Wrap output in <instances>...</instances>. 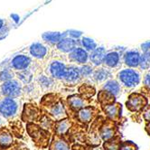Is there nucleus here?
<instances>
[{"label":"nucleus","instance_id":"nucleus-1","mask_svg":"<svg viewBox=\"0 0 150 150\" xmlns=\"http://www.w3.org/2000/svg\"><path fill=\"white\" fill-rule=\"evenodd\" d=\"M21 101L19 99L0 98V116L6 120L11 121L19 115Z\"/></svg>","mask_w":150,"mask_h":150},{"label":"nucleus","instance_id":"nucleus-2","mask_svg":"<svg viewBox=\"0 0 150 150\" xmlns=\"http://www.w3.org/2000/svg\"><path fill=\"white\" fill-rule=\"evenodd\" d=\"M24 94L23 83L17 79H13L3 83H0V98L18 99Z\"/></svg>","mask_w":150,"mask_h":150},{"label":"nucleus","instance_id":"nucleus-3","mask_svg":"<svg viewBox=\"0 0 150 150\" xmlns=\"http://www.w3.org/2000/svg\"><path fill=\"white\" fill-rule=\"evenodd\" d=\"M117 80L124 87L132 89L137 87L140 83L141 76L138 71L132 68H127L121 70L117 73Z\"/></svg>","mask_w":150,"mask_h":150},{"label":"nucleus","instance_id":"nucleus-4","mask_svg":"<svg viewBox=\"0 0 150 150\" xmlns=\"http://www.w3.org/2000/svg\"><path fill=\"white\" fill-rule=\"evenodd\" d=\"M22 52H26V54L29 55L34 60L45 61L50 55L51 47L50 45H46L45 42H33L32 45H30Z\"/></svg>","mask_w":150,"mask_h":150},{"label":"nucleus","instance_id":"nucleus-5","mask_svg":"<svg viewBox=\"0 0 150 150\" xmlns=\"http://www.w3.org/2000/svg\"><path fill=\"white\" fill-rule=\"evenodd\" d=\"M34 64V59L24 52H19L15 54L11 59H8V66L15 72L31 70L32 65Z\"/></svg>","mask_w":150,"mask_h":150},{"label":"nucleus","instance_id":"nucleus-6","mask_svg":"<svg viewBox=\"0 0 150 150\" xmlns=\"http://www.w3.org/2000/svg\"><path fill=\"white\" fill-rule=\"evenodd\" d=\"M47 71L53 80H63L65 77L67 65L61 60H52L47 67Z\"/></svg>","mask_w":150,"mask_h":150},{"label":"nucleus","instance_id":"nucleus-7","mask_svg":"<svg viewBox=\"0 0 150 150\" xmlns=\"http://www.w3.org/2000/svg\"><path fill=\"white\" fill-rule=\"evenodd\" d=\"M141 55L142 53L138 50H127L125 51L122 59L125 65H127L128 68H139L140 65V61H141Z\"/></svg>","mask_w":150,"mask_h":150},{"label":"nucleus","instance_id":"nucleus-8","mask_svg":"<svg viewBox=\"0 0 150 150\" xmlns=\"http://www.w3.org/2000/svg\"><path fill=\"white\" fill-rule=\"evenodd\" d=\"M68 58L71 62L77 64V65H84L87 64L90 59V52H88L81 46L75 48L71 53L68 54Z\"/></svg>","mask_w":150,"mask_h":150},{"label":"nucleus","instance_id":"nucleus-9","mask_svg":"<svg viewBox=\"0 0 150 150\" xmlns=\"http://www.w3.org/2000/svg\"><path fill=\"white\" fill-rule=\"evenodd\" d=\"M78 46H81L80 40H74L68 36L62 38L55 45L56 50L61 53H63V54H69Z\"/></svg>","mask_w":150,"mask_h":150},{"label":"nucleus","instance_id":"nucleus-10","mask_svg":"<svg viewBox=\"0 0 150 150\" xmlns=\"http://www.w3.org/2000/svg\"><path fill=\"white\" fill-rule=\"evenodd\" d=\"M122 52L120 50H111L107 52L105 60H104V65L109 69H117L120 66L121 64V58L123 55Z\"/></svg>","mask_w":150,"mask_h":150},{"label":"nucleus","instance_id":"nucleus-11","mask_svg":"<svg viewBox=\"0 0 150 150\" xmlns=\"http://www.w3.org/2000/svg\"><path fill=\"white\" fill-rule=\"evenodd\" d=\"M146 105V99L139 93H132L127 101V107L131 111H139Z\"/></svg>","mask_w":150,"mask_h":150},{"label":"nucleus","instance_id":"nucleus-12","mask_svg":"<svg viewBox=\"0 0 150 150\" xmlns=\"http://www.w3.org/2000/svg\"><path fill=\"white\" fill-rule=\"evenodd\" d=\"M40 119L39 109L34 104L27 103L24 106L22 112V120L25 122H33Z\"/></svg>","mask_w":150,"mask_h":150},{"label":"nucleus","instance_id":"nucleus-13","mask_svg":"<svg viewBox=\"0 0 150 150\" xmlns=\"http://www.w3.org/2000/svg\"><path fill=\"white\" fill-rule=\"evenodd\" d=\"M26 127L28 134L33 138V140L35 141V143H45L46 132L42 129V127H39L33 123H28Z\"/></svg>","mask_w":150,"mask_h":150},{"label":"nucleus","instance_id":"nucleus-14","mask_svg":"<svg viewBox=\"0 0 150 150\" xmlns=\"http://www.w3.org/2000/svg\"><path fill=\"white\" fill-rule=\"evenodd\" d=\"M107 50L103 46H98L94 51L90 52L89 62L95 67L101 66L104 63V60L107 54Z\"/></svg>","mask_w":150,"mask_h":150},{"label":"nucleus","instance_id":"nucleus-15","mask_svg":"<svg viewBox=\"0 0 150 150\" xmlns=\"http://www.w3.org/2000/svg\"><path fill=\"white\" fill-rule=\"evenodd\" d=\"M49 106V113L54 120H62L65 119L66 117V110L64 105L61 101H54L51 103Z\"/></svg>","mask_w":150,"mask_h":150},{"label":"nucleus","instance_id":"nucleus-16","mask_svg":"<svg viewBox=\"0 0 150 150\" xmlns=\"http://www.w3.org/2000/svg\"><path fill=\"white\" fill-rule=\"evenodd\" d=\"M81 75L80 72V67H78L77 65H73V64L67 66L65 77L63 79L64 81L68 84L74 85L78 83L81 81Z\"/></svg>","mask_w":150,"mask_h":150},{"label":"nucleus","instance_id":"nucleus-17","mask_svg":"<svg viewBox=\"0 0 150 150\" xmlns=\"http://www.w3.org/2000/svg\"><path fill=\"white\" fill-rule=\"evenodd\" d=\"M66 35V33H59V32H47L42 35V39L44 40V42L50 46H55L58 42L64 38Z\"/></svg>","mask_w":150,"mask_h":150},{"label":"nucleus","instance_id":"nucleus-18","mask_svg":"<svg viewBox=\"0 0 150 150\" xmlns=\"http://www.w3.org/2000/svg\"><path fill=\"white\" fill-rule=\"evenodd\" d=\"M102 90L110 94L112 97H117V96H119L120 94L121 85L119 81L110 79L107 81H105V83L102 86Z\"/></svg>","mask_w":150,"mask_h":150},{"label":"nucleus","instance_id":"nucleus-19","mask_svg":"<svg viewBox=\"0 0 150 150\" xmlns=\"http://www.w3.org/2000/svg\"><path fill=\"white\" fill-rule=\"evenodd\" d=\"M68 105L74 111H79L86 107V100L80 95H71L68 98Z\"/></svg>","mask_w":150,"mask_h":150},{"label":"nucleus","instance_id":"nucleus-20","mask_svg":"<svg viewBox=\"0 0 150 150\" xmlns=\"http://www.w3.org/2000/svg\"><path fill=\"white\" fill-rule=\"evenodd\" d=\"M14 138L12 133L6 127H0V148H7L12 146Z\"/></svg>","mask_w":150,"mask_h":150},{"label":"nucleus","instance_id":"nucleus-21","mask_svg":"<svg viewBox=\"0 0 150 150\" xmlns=\"http://www.w3.org/2000/svg\"><path fill=\"white\" fill-rule=\"evenodd\" d=\"M94 110L91 107H85L77 112V119L80 122L86 124L90 122L94 116Z\"/></svg>","mask_w":150,"mask_h":150},{"label":"nucleus","instance_id":"nucleus-22","mask_svg":"<svg viewBox=\"0 0 150 150\" xmlns=\"http://www.w3.org/2000/svg\"><path fill=\"white\" fill-rule=\"evenodd\" d=\"M111 77V72L108 68H98L95 70L92 75V79L96 82L107 81Z\"/></svg>","mask_w":150,"mask_h":150},{"label":"nucleus","instance_id":"nucleus-23","mask_svg":"<svg viewBox=\"0 0 150 150\" xmlns=\"http://www.w3.org/2000/svg\"><path fill=\"white\" fill-rule=\"evenodd\" d=\"M105 112L110 120H117L120 116L121 107L117 103H110L108 105H105Z\"/></svg>","mask_w":150,"mask_h":150},{"label":"nucleus","instance_id":"nucleus-24","mask_svg":"<svg viewBox=\"0 0 150 150\" xmlns=\"http://www.w3.org/2000/svg\"><path fill=\"white\" fill-rule=\"evenodd\" d=\"M71 127V122L67 119H63L62 120H58L54 124V131L57 136H62L66 134L69 128Z\"/></svg>","mask_w":150,"mask_h":150},{"label":"nucleus","instance_id":"nucleus-25","mask_svg":"<svg viewBox=\"0 0 150 150\" xmlns=\"http://www.w3.org/2000/svg\"><path fill=\"white\" fill-rule=\"evenodd\" d=\"M100 136L105 141H110L111 139H113L115 136L114 126L110 125V124H105L104 126H102L100 131Z\"/></svg>","mask_w":150,"mask_h":150},{"label":"nucleus","instance_id":"nucleus-26","mask_svg":"<svg viewBox=\"0 0 150 150\" xmlns=\"http://www.w3.org/2000/svg\"><path fill=\"white\" fill-rule=\"evenodd\" d=\"M15 76L16 72L11 68H9L8 65L6 67L0 66V82L1 83L15 79Z\"/></svg>","mask_w":150,"mask_h":150},{"label":"nucleus","instance_id":"nucleus-27","mask_svg":"<svg viewBox=\"0 0 150 150\" xmlns=\"http://www.w3.org/2000/svg\"><path fill=\"white\" fill-rule=\"evenodd\" d=\"M37 82L42 90H51L54 84L53 79L45 74L39 75V77L37 78Z\"/></svg>","mask_w":150,"mask_h":150},{"label":"nucleus","instance_id":"nucleus-28","mask_svg":"<svg viewBox=\"0 0 150 150\" xmlns=\"http://www.w3.org/2000/svg\"><path fill=\"white\" fill-rule=\"evenodd\" d=\"M16 76L17 77V80H19L23 84H30L31 81H33L34 73L31 70H26L23 71L16 72Z\"/></svg>","mask_w":150,"mask_h":150},{"label":"nucleus","instance_id":"nucleus-29","mask_svg":"<svg viewBox=\"0 0 150 150\" xmlns=\"http://www.w3.org/2000/svg\"><path fill=\"white\" fill-rule=\"evenodd\" d=\"M80 42H81V46L84 48L88 52H91L98 47L97 42L90 37H81Z\"/></svg>","mask_w":150,"mask_h":150},{"label":"nucleus","instance_id":"nucleus-30","mask_svg":"<svg viewBox=\"0 0 150 150\" xmlns=\"http://www.w3.org/2000/svg\"><path fill=\"white\" fill-rule=\"evenodd\" d=\"M50 150H70V146L64 139L55 138L51 143Z\"/></svg>","mask_w":150,"mask_h":150},{"label":"nucleus","instance_id":"nucleus-31","mask_svg":"<svg viewBox=\"0 0 150 150\" xmlns=\"http://www.w3.org/2000/svg\"><path fill=\"white\" fill-rule=\"evenodd\" d=\"M139 69L141 70H149L150 69V51L143 52L141 55V61Z\"/></svg>","mask_w":150,"mask_h":150},{"label":"nucleus","instance_id":"nucleus-32","mask_svg":"<svg viewBox=\"0 0 150 150\" xmlns=\"http://www.w3.org/2000/svg\"><path fill=\"white\" fill-rule=\"evenodd\" d=\"M24 93L28 98H35L38 95V90L36 89V86L33 83L27 84L25 87H24Z\"/></svg>","mask_w":150,"mask_h":150},{"label":"nucleus","instance_id":"nucleus-33","mask_svg":"<svg viewBox=\"0 0 150 150\" xmlns=\"http://www.w3.org/2000/svg\"><path fill=\"white\" fill-rule=\"evenodd\" d=\"M80 72L81 75V78H89V77H92L94 70L91 65L84 64V65L80 66Z\"/></svg>","mask_w":150,"mask_h":150},{"label":"nucleus","instance_id":"nucleus-34","mask_svg":"<svg viewBox=\"0 0 150 150\" xmlns=\"http://www.w3.org/2000/svg\"><path fill=\"white\" fill-rule=\"evenodd\" d=\"M120 142H117V140H110L106 141L105 143V148L106 150H119L120 146Z\"/></svg>","mask_w":150,"mask_h":150},{"label":"nucleus","instance_id":"nucleus-35","mask_svg":"<svg viewBox=\"0 0 150 150\" xmlns=\"http://www.w3.org/2000/svg\"><path fill=\"white\" fill-rule=\"evenodd\" d=\"M11 29H12V24L10 22H8L3 28L0 29V41L5 39L8 35L9 32Z\"/></svg>","mask_w":150,"mask_h":150},{"label":"nucleus","instance_id":"nucleus-36","mask_svg":"<svg viewBox=\"0 0 150 150\" xmlns=\"http://www.w3.org/2000/svg\"><path fill=\"white\" fill-rule=\"evenodd\" d=\"M66 33V35L71 39H74V40H81L80 38L82 36V33L80 31H76V30H69Z\"/></svg>","mask_w":150,"mask_h":150},{"label":"nucleus","instance_id":"nucleus-37","mask_svg":"<svg viewBox=\"0 0 150 150\" xmlns=\"http://www.w3.org/2000/svg\"><path fill=\"white\" fill-rule=\"evenodd\" d=\"M119 150H137V146L132 142L127 141V142H123L120 144Z\"/></svg>","mask_w":150,"mask_h":150},{"label":"nucleus","instance_id":"nucleus-38","mask_svg":"<svg viewBox=\"0 0 150 150\" xmlns=\"http://www.w3.org/2000/svg\"><path fill=\"white\" fill-rule=\"evenodd\" d=\"M143 82H144V85H145L146 88L150 89V71L145 74Z\"/></svg>","mask_w":150,"mask_h":150},{"label":"nucleus","instance_id":"nucleus-39","mask_svg":"<svg viewBox=\"0 0 150 150\" xmlns=\"http://www.w3.org/2000/svg\"><path fill=\"white\" fill-rule=\"evenodd\" d=\"M143 116H144L145 120H146L147 122H150V107H148V108L145 110Z\"/></svg>","mask_w":150,"mask_h":150},{"label":"nucleus","instance_id":"nucleus-40","mask_svg":"<svg viewBox=\"0 0 150 150\" xmlns=\"http://www.w3.org/2000/svg\"><path fill=\"white\" fill-rule=\"evenodd\" d=\"M141 49L143 52H147L150 51V41L149 42H146L144 44L141 45Z\"/></svg>","mask_w":150,"mask_h":150},{"label":"nucleus","instance_id":"nucleus-41","mask_svg":"<svg viewBox=\"0 0 150 150\" xmlns=\"http://www.w3.org/2000/svg\"><path fill=\"white\" fill-rule=\"evenodd\" d=\"M9 22V21L7 19H4V18H0V29L3 28L7 23Z\"/></svg>","mask_w":150,"mask_h":150},{"label":"nucleus","instance_id":"nucleus-42","mask_svg":"<svg viewBox=\"0 0 150 150\" xmlns=\"http://www.w3.org/2000/svg\"><path fill=\"white\" fill-rule=\"evenodd\" d=\"M4 120L3 117L0 116V127H5V123H4Z\"/></svg>","mask_w":150,"mask_h":150},{"label":"nucleus","instance_id":"nucleus-43","mask_svg":"<svg viewBox=\"0 0 150 150\" xmlns=\"http://www.w3.org/2000/svg\"><path fill=\"white\" fill-rule=\"evenodd\" d=\"M88 150H103V149L101 147H100V146H92Z\"/></svg>","mask_w":150,"mask_h":150},{"label":"nucleus","instance_id":"nucleus-44","mask_svg":"<svg viewBox=\"0 0 150 150\" xmlns=\"http://www.w3.org/2000/svg\"><path fill=\"white\" fill-rule=\"evenodd\" d=\"M146 131H147V133L150 135V122L146 126Z\"/></svg>","mask_w":150,"mask_h":150}]
</instances>
